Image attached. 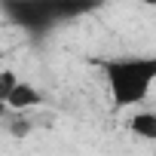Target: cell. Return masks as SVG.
<instances>
[{"instance_id":"1","label":"cell","mask_w":156,"mask_h":156,"mask_svg":"<svg viewBox=\"0 0 156 156\" xmlns=\"http://www.w3.org/2000/svg\"><path fill=\"white\" fill-rule=\"evenodd\" d=\"M153 80H156V58L150 55L104 61V83H107V92L116 110L144 104L150 98Z\"/></svg>"},{"instance_id":"2","label":"cell","mask_w":156,"mask_h":156,"mask_svg":"<svg viewBox=\"0 0 156 156\" xmlns=\"http://www.w3.org/2000/svg\"><path fill=\"white\" fill-rule=\"evenodd\" d=\"M43 101H46L43 89L34 86V83H25V80H19L16 89L6 95V107H9V113H28V110L40 107Z\"/></svg>"},{"instance_id":"3","label":"cell","mask_w":156,"mask_h":156,"mask_svg":"<svg viewBox=\"0 0 156 156\" xmlns=\"http://www.w3.org/2000/svg\"><path fill=\"white\" fill-rule=\"evenodd\" d=\"M129 129H132V135H138L141 141H153V138H156V113H153V110H138V113H132Z\"/></svg>"},{"instance_id":"4","label":"cell","mask_w":156,"mask_h":156,"mask_svg":"<svg viewBox=\"0 0 156 156\" xmlns=\"http://www.w3.org/2000/svg\"><path fill=\"white\" fill-rule=\"evenodd\" d=\"M19 80H22V76H19L12 67H0V101H3V104H6V95L16 89Z\"/></svg>"},{"instance_id":"5","label":"cell","mask_w":156,"mask_h":156,"mask_svg":"<svg viewBox=\"0 0 156 156\" xmlns=\"http://www.w3.org/2000/svg\"><path fill=\"white\" fill-rule=\"evenodd\" d=\"M6 113H9V107H6V104H3V101H0V119H3V116H6Z\"/></svg>"},{"instance_id":"6","label":"cell","mask_w":156,"mask_h":156,"mask_svg":"<svg viewBox=\"0 0 156 156\" xmlns=\"http://www.w3.org/2000/svg\"><path fill=\"white\" fill-rule=\"evenodd\" d=\"M141 3H147V6H156V0H141Z\"/></svg>"},{"instance_id":"7","label":"cell","mask_w":156,"mask_h":156,"mask_svg":"<svg viewBox=\"0 0 156 156\" xmlns=\"http://www.w3.org/2000/svg\"><path fill=\"white\" fill-rule=\"evenodd\" d=\"M3 58H6V52H3V49H0V64H3Z\"/></svg>"}]
</instances>
